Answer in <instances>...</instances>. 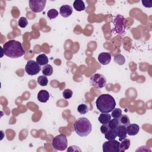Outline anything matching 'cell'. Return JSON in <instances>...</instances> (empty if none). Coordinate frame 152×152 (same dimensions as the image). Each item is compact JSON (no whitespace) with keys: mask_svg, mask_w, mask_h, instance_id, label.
<instances>
[{"mask_svg":"<svg viewBox=\"0 0 152 152\" xmlns=\"http://www.w3.org/2000/svg\"><path fill=\"white\" fill-rule=\"evenodd\" d=\"M4 55L10 58H18L25 53L21 43L15 40H10L3 45Z\"/></svg>","mask_w":152,"mask_h":152,"instance_id":"1","label":"cell"},{"mask_svg":"<svg viewBox=\"0 0 152 152\" xmlns=\"http://www.w3.org/2000/svg\"><path fill=\"white\" fill-rule=\"evenodd\" d=\"M96 104L101 113H109L115 108L116 102L111 95L102 94L96 99Z\"/></svg>","mask_w":152,"mask_h":152,"instance_id":"2","label":"cell"},{"mask_svg":"<svg viewBox=\"0 0 152 152\" xmlns=\"http://www.w3.org/2000/svg\"><path fill=\"white\" fill-rule=\"evenodd\" d=\"M73 126L75 132L80 137H87L92 130V125L90 121L85 117L77 119Z\"/></svg>","mask_w":152,"mask_h":152,"instance_id":"3","label":"cell"},{"mask_svg":"<svg viewBox=\"0 0 152 152\" xmlns=\"http://www.w3.org/2000/svg\"><path fill=\"white\" fill-rule=\"evenodd\" d=\"M53 148L58 151H64L68 146L67 137L64 134H59L55 136L52 141Z\"/></svg>","mask_w":152,"mask_h":152,"instance_id":"4","label":"cell"},{"mask_svg":"<svg viewBox=\"0 0 152 152\" xmlns=\"http://www.w3.org/2000/svg\"><path fill=\"white\" fill-rule=\"evenodd\" d=\"M125 21V19L123 16L121 15H116L113 21L114 28L113 29V31L120 35L125 34L126 28Z\"/></svg>","mask_w":152,"mask_h":152,"instance_id":"5","label":"cell"},{"mask_svg":"<svg viewBox=\"0 0 152 152\" xmlns=\"http://www.w3.org/2000/svg\"><path fill=\"white\" fill-rule=\"evenodd\" d=\"M107 80L106 77L100 74H94L90 78L91 86L96 88H102L106 85Z\"/></svg>","mask_w":152,"mask_h":152,"instance_id":"6","label":"cell"},{"mask_svg":"<svg viewBox=\"0 0 152 152\" xmlns=\"http://www.w3.org/2000/svg\"><path fill=\"white\" fill-rule=\"evenodd\" d=\"M41 69L40 65L33 60H30L27 62L25 66V71L30 75H34L37 74Z\"/></svg>","mask_w":152,"mask_h":152,"instance_id":"7","label":"cell"},{"mask_svg":"<svg viewBox=\"0 0 152 152\" xmlns=\"http://www.w3.org/2000/svg\"><path fill=\"white\" fill-rule=\"evenodd\" d=\"M119 141L113 140H108L105 141L102 145L103 152H119Z\"/></svg>","mask_w":152,"mask_h":152,"instance_id":"8","label":"cell"},{"mask_svg":"<svg viewBox=\"0 0 152 152\" xmlns=\"http://www.w3.org/2000/svg\"><path fill=\"white\" fill-rule=\"evenodd\" d=\"M29 7L32 11L34 12H40L43 10L45 7L46 1L39 0H30Z\"/></svg>","mask_w":152,"mask_h":152,"instance_id":"9","label":"cell"},{"mask_svg":"<svg viewBox=\"0 0 152 152\" xmlns=\"http://www.w3.org/2000/svg\"><path fill=\"white\" fill-rule=\"evenodd\" d=\"M115 131L117 134V137H119V141H121L127 137L126 128L125 126L122 125H118L115 128Z\"/></svg>","mask_w":152,"mask_h":152,"instance_id":"10","label":"cell"},{"mask_svg":"<svg viewBox=\"0 0 152 152\" xmlns=\"http://www.w3.org/2000/svg\"><path fill=\"white\" fill-rule=\"evenodd\" d=\"M111 55L108 52H102L98 55V61L102 65H107L111 61Z\"/></svg>","mask_w":152,"mask_h":152,"instance_id":"11","label":"cell"},{"mask_svg":"<svg viewBox=\"0 0 152 152\" xmlns=\"http://www.w3.org/2000/svg\"><path fill=\"white\" fill-rule=\"evenodd\" d=\"M72 13V8L71 6L68 5H62L59 8V14L60 15L64 17L67 18L69 17Z\"/></svg>","mask_w":152,"mask_h":152,"instance_id":"12","label":"cell"},{"mask_svg":"<svg viewBox=\"0 0 152 152\" xmlns=\"http://www.w3.org/2000/svg\"><path fill=\"white\" fill-rule=\"evenodd\" d=\"M127 134L130 136L137 135L140 131V126L135 124H129L126 126Z\"/></svg>","mask_w":152,"mask_h":152,"instance_id":"13","label":"cell"},{"mask_svg":"<svg viewBox=\"0 0 152 152\" xmlns=\"http://www.w3.org/2000/svg\"><path fill=\"white\" fill-rule=\"evenodd\" d=\"M49 93L45 90H41L37 94V99L40 102L46 103L49 99Z\"/></svg>","mask_w":152,"mask_h":152,"instance_id":"14","label":"cell"},{"mask_svg":"<svg viewBox=\"0 0 152 152\" xmlns=\"http://www.w3.org/2000/svg\"><path fill=\"white\" fill-rule=\"evenodd\" d=\"M111 115L109 113H102L98 118V121L102 124H107L111 119Z\"/></svg>","mask_w":152,"mask_h":152,"instance_id":"15","label":"cell"},{"mask_svg":"<svg viewBox=\"0 0 152 152\" xmlns=\"http://www.w3.org/2000/svg\"><path fill=\"white\" fill-rule=\"evenodd\" d=\"M36 62L40 65H46L49 62V59L45 54L42 53L36 57Z\"/></svg>","mask_w":152,"mask_h":152,"instance_id":"16","label":"cell"},{"mask_svg":"<svg viewBox=\"0 0 152 152\" xmlns=\"http://www.w3.org/2000/svg\"><path fill=\"white\" fill-rule=\"evenodd\" d=\"M73 7L77 11H82L85 10L86 5L83 1L75 0L73 3Z\"/></svg>","mask_w":152,"mask_h":152,"instance_id":"17","label":"cell"},{"mask_svg":"<svg viewBox=\"0 0 152 152\" xmlns=\"http://www.w3.org/2000/svg\"><path fill=\"white\" fill-rule=\"evenodd\" d=\"M130 140L126 138L122 140L119 143V151H125L128 150L130 146Z\"/></svg>","mask_w":152,"mask_h":152,"instance_id":"18","label":"cell"},{"mask_svg":"<svg viewBox=\"0 0 152 152\" xmlns=\"http://www.w3.org/2000/svg\"><path fill=\"white\" fill-rule=\"evenodd\" d=\"M104 137L107 140H113L117 137L115 129H109L104 134Z\"/></svg>","mask_w":152,"mask_h":152,"instance_id":"19","label":"cell"},{"mask_svg":"<svg viewBox=\"0 0 152 152\" xmlns=\"http://www.w3.org/2000/svg\"><path fill=\"white\" fill-rule=\"evenodd\" d=\"M119 125H122L126 126L130 124V120L128 116L126 115H121V116L118 118Z\"/></svg>","mask_w":152,"mask_h":152,"instance_id":"20","label":"cell"},{"mask_svg":"<svg viewBox=\"0 0 152 152\" xmlns=\"http://www.w3.org/2000/svg\"><path fill=\"white\" fill-rule=\"evenodd\" d=\"M42 72L45 76H50L53 73V68L50 65L47 64L43 66Z\"/></svg>","mask_w":152,"mask_h":152,"instance_id":"21","label":"cell"},{"mask_svg":"<svg viewBox=\"0 0 152 152\" xmlns=\"http://www.w3.org/2000/svg\"><path fill=\"white\" fill-rule=\"evenodd\" d=\"M88 107L86 104H80L77 107V111L81 115H84L88 112Z\"/></svg>","mask_w":152,"mask_h":152,"instance_id":"22","label":"cell"},{"mask_svg":"<svg viewBox=\"0 0 152 152\" xmlns=\"http://www.w3.org/2000/svg\"><path fill=\"white\" fill-rule=\"evenodd\" d=\"M37 83L41 86H46L48 85V80L46 76L45 75H40L37 78Z\"/></svg>","mask_w":152,"mask_h":152,"instance_id":"23","label":"cell"},{"mask_svg":"<svg viewBox=\"0 0 152 152\" xmlns=\"http://www.w3.org/2000/svg\"><path fill=\"white\" fill-rule=\"evenodd\" d=\"M114 61L116 64L122 65L125 64V59L123 55H122L121 54H118L114 57Z\"/></svg>","mask_w":152,"mask_h":152,"instance_id":"24","label":"cell"},{"mask_svg":"<svg viewBox=\"0 0 152 152\" xmlns=\"http://www.w3.org/2000/svg\"><path fill=\"white\" fill-rule=\"evenodd\" d=\"M119 125L118 118H113L109 121L107 124V126L109 129H115L116 126Z\"/></svg>","mask_w":152,"mask_h":152,"instance_id":"25","label":"cell"},{"mask_svg":"<svg viewBox=\"0 0 152 152\" xmlns=\"http://www.w3.org/2000/svg\"><path fill=\"white\" fill-rule=\"evenodd\" d=\"M47 15L48 17V18L50 20L53 19L55 18H56V17H58V12L55 9H50L48 11L47 13Z\"/></svg>","mask_w":152,"mask_h":152,"instance_id":"26","label":"cell"},{"mask_svg":"<svg viewBox=\"0 0 152 152\" xmlns=\"http://www.w3.org/2000/svg\"><path fill=\"white\" fill-rule=\"evenodd\" d=\"M28 24L27 20L26 17H20L18 21V25L21 28H25Z\"/></svg>","mask_w":152,"mask_h":152,"instance_id":"27","label":"cell"},{"mask_svg":"<svg viewBox=\"0 0 152 152\" xmlns=\"http://www.w3.org/2000/svg\"><path fill=\"white\" fill-rule=\"evenodd\" d=\"M122 115V110L119 108H115L111 113V116L113 118H119Z\"/></svg>","mask_w":152,"mask_h":152,"instance_id":"28","label":"cell"},{"mask_svg":"<svg viewBox=\"0 0 152 152\" xmlns=\"http://www.w3.org/2000/svg\"><path fill=\"white\" fill-rule=\"evenodd\" d=\"M62 95L64 99H69L72 96V91L70 89H65L62 93Z\"/></svg>","mask_w":152,"mask_h":152,"instance_id":"29","label":"cell"},{"mask_svg":"<svg viewBox=\"0 0 152 152\" xmlns=\"http://www.w3.org/2000/svg\"><path fill=\"white\" fill-rule=\"evenodd\" d=\"M109 129V128L107 126V124H102L100 127V131L103 134H105L107 131Z\"/></svg>","mask_w":152,"mask_h":152,"instance_id":"30","label":"cell"},{"mask_svg":"<svg viewBox=\"0 0 152 152\" xmlns=\"http://www.w3.org/2000/svg\"><path fill=\"white\" fill-rule=\"evenodd\" d=\"M142 4L145 7H148L150 8L152 7V2L151 1H141Z\"/></svg>","mask_w":152,"mask_h":152,"instance_id":"31","label":"cell"}]
</instances>
